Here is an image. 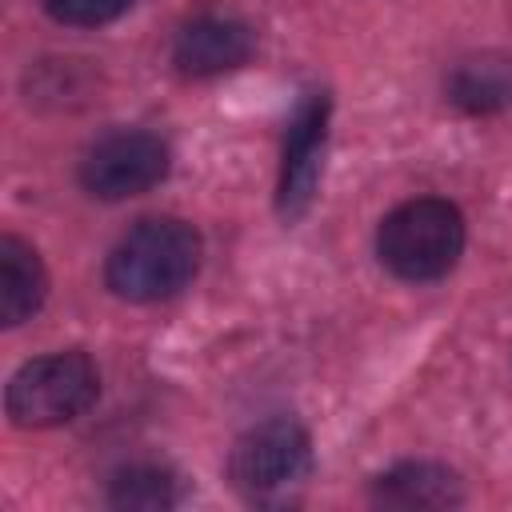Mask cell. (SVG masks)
<instances>
[{
  "mask_svg": "<svg viewBox=\"0 0 512 512\" xmlns=\"http://www.w3.org/2000/svg\"><path fill=\"white\" fill-rule=\"evenodd\" d=\"M200 272V232L176 216L140 220L104 264V280L116 296L152 304L192 284Z\"/></svg>",
  "mask_w": 512,
  "mask_h": 512,
  "instance_id": "obj_1",
  "label": "cell"
},
{
  "mask_svg": "<svg viewBox=\"0 0 512 512\" xmlns=\"http://www.w3.org/2000/svg\"><path fill=\"white\" fill-rule=\"evenodd\" d=\"M376 252L380 264L400 280H440L464 252V216L440 196H416L380 220Z\"/></svg>",
  "mask_w": 512,
  "mask_h": 512,
  "instance_id": "obj_2",
  "label": "cell"
},
{
  "mask_svg": "<svg viewBox=\"0 0 512 512\" xmlns=\"http://www.w3.org/2000/svg\"><path fill=\"white\" fill-rule=\"evenodd\" d=\"M100 392L96 364L84 352H52L16 368L4 392L8 420L16 428H52L76 420Z\"/></svg>",
  "mask_w": 512,
  "mask_h": 512,
  "instance_id": "obj_3",
  "label": "cell"
},
{
  "mask_svg": "<svg viewBox=\"0 0 512 512\" xmlns=\"http://www.w3.org/2000/svg\"><path fill=\"white\" fill-rule=\"evenodd\" d=\"M308 464H312L308 432L296 420H264L236 440L228 476L244 496L264 500V496L284 492L288 484L304 480Z\"/></svg>",
  "mask_w": 512,
  "mask_h": 512,
  "instance_id": "obj_4",
  "label": "cell"
},
{
  "mask_svg": "<svg viewBox=\"0 0 512 512\" xmlns=\"http://www.w3.org/2000/svg\"><path fill=\"white\" fill-rule=\"evenodd\" d=\"M168 176V144L152 132H112L88 148L80 184L96 200H124L156 188Z\"/></svg>",
  "mask_w": 512,
  "mask_h": 512,
  "instance_id": "obj_5",
  "label": "cell"
},
{
  "mask_svg": "<svg viewBox=\"0 0 512 512\" xmlns=\"http://www.w3.org/2000/svg\"><path fill=\"white\" fill-rule=\"evenodd\" d=\"M324 132H328V96L312 92L284 136V164H280V188H276V208L284 220H296L308 212L320 180V156H324Z\"/></svg>",
  "mask_w": 512,
  "mask_h": 512,
  "instance_id": "obj_6",
  "label": "cell"
},
{
  "mask_svg": "<svg viewBox=\"0 0 512 512\" xmlns=\"http://www.w3.org/2000/svg\"><path fill=\"white\" fill-rule=\"evenodd\" d=\"M252 52H256L252 28L240 24V20H232V16H196L172 40V64L184 76H220V72H232V68L248 64Z\"/></svg>",
  "mask_w": 512,
  "mask_h": 512,
  "instance_id": "obj_7",
  "label": "cell"
},
{
  "mask_svg": "<svg viewBox=\"0 0 512 512\" xmlns=\"http://www.w3.org/2000/svg\"><path fill=\"white\" fill-rule=\"evenodd\" d=\"M372 500L384 508H452L464 500L456 472L428 460H408L376 476Z\"/></svg>",
  "mask_w": 512,
  "mask_h": 512,
  "instance_id": "obj_8",
  "label": "cell"
},
{
  "mask_svg": "<svg viewBox=\"0 0 512 512\" xmlns=\"http://www.w3.org/2000/svg\"><path fill=\"white\" fill-rule=\"evenodd\" d=\"M48 296L40 256L20 236H0V324H24Z\"/></svg>",
  "mask_w": 512,
  "mask_h": 512,
  "instance_id": "obj_9",
  "label": "cell"
},
{
  "mask_svg": "<svg viewBox=\"0 0 512 512\" xmlns=\"http://www.w3.org/2000/svg\"><path fill=\"white\" fill-rule=\"evenodd\" d=\"M448 100L472 116L500 112L504 104H512V60L508 56L460 60L448 76Z\"/></svg>",
  "mask_w": 512,
  "mask_h": 512,
  "instance_id": "obj_10",
  "label": "cell"
},
{
  "mask_svg": "<svg viewBox=\"0 0 512 512\" xmlns=\"http://www.w3.org/2000/svg\"><path fill=\"white\" fill-rule=\"evenodd\" d=\"M108 504L112 508H132V512H160L176 504V480L164 468L152 464H132L124 472H116L112 488H108Z\"/></svg>",
  "mask_w": 512,
  "mask_h": 512,
  "instance_id": "obj_11",
  "label": "cell"
},
{
  "mask_svg": "<svg viewBox=\"0 0 512 512\" xmlns=\"http://www.w3.org/2000/svg\"><path fill=\"white\" fill-rule=\"evenodd\" d=\"M132 0H44V8L60 20V24H72V28H96V24H108L116 20Z\"/></svg>",
  "mask_w": 512,
  "mask_h": 512,
  "instance_id": "obj_12",
  "label": "cell"
}]
</instances>
